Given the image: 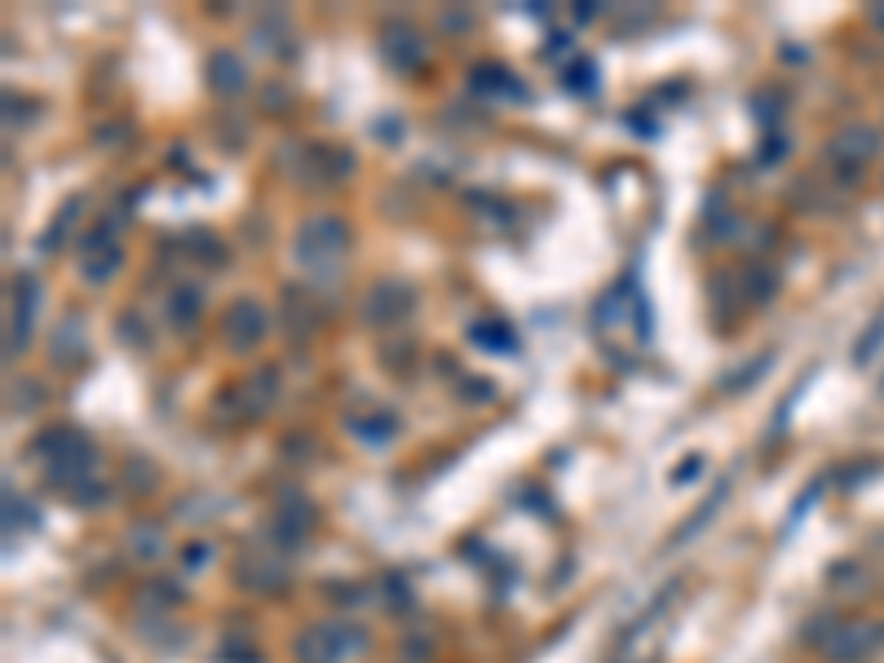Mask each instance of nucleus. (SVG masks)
I'll use <instances>...</instances> for the list:
<instances>
[{
	"label": "nucleus",
	"mask_w": 884,
	"mask_h": 663,
	"mask_svg": "<svg viewBox=\"0 0 884 663\" xmlns=\"http://www.w3.org/2000/svg\"><path fill=\"white\" fill-rule=\"evenodd\" d=\"M32 456L45 465V478L54 487H63L67 496H76L80 487L98 482V452L89 447V438L72 425H58V430H45L36 443H32Z\"/></svg>",
	"instance_id": "f257e3e1"
},
{
	"label": "nucleus",
	"mask_w": 884,
	"mask_h": 663,
	"mask_svg": "<svg viewBox=\"0 0 884 663\" xmlns=\"http://www.w3.org/2000/svg\"><path fill=\"white\" fill-rule=\"evenodd\" d=\"M805 637L827 663H862L884 645V623L862 615H822L805 628Z\"/></svg>",
	"instance_id": "f03ea898"
},
{
	"label": "nucleus",
	"mask_w": 884,
	"mask_h": 663,
	"mask_svg": "<svg viewBox=\"0 0 884 663\" xmlns=\"http://www.w3.org/2000/svg\"><path fill=\"white\" fill-rule=\"evenodd\" d=\"M368 645H372L368 628H359L350 619H328V623H315L297 637V659L302 663H350Z\"/></svg>",
	"instance_id": "7ed1b4c3"
},
{
	"label": "nucleus",
	"mask_w": 884,
	"mask_h": 663,
	"mask_svg": "<svg viewBox=\"0 0 884 663\" xmlns=\"http://www.w3.org/2000/svg\"><path fill=\"white\" fill-rule=\"evenodd\" d=\"M346 243H350V226H346L341 217H332V213L310 217V221L297 230V261L310 265V270H328V265L341 261Z\"/></svg>",
	"instance_id": "20e7f679"
},
{
	"label": "nucleus",
	"mask_w": 884,
	"mask_h": 663,
	"mask_svg": "<svg viewBox=\"0 0 884 663\" xmlns=\"http://www.w3.org/2000/svg\"><path fill=\"white\" fill-rule=\"evenodd\" d=\"M875 155H880V133L866 129V124H844V129L827 142V164H831L840 177H858Z\"/></svg>",
	"instance_id": "39448f33"
},
{
	"label": "nucleus",
	"mask_w": 884,
	"mask_h": 663,
	"mask_svg": "<svg viewBox=\"0 0 884 663\" xmlns=\"http://www.w3.org/2000/svg\"><path fill=\"white\" fill-rule=\"evenodd\" d=\"M265 327H270V318H265V309L257 301H234L226 309V346L230 350H252L265 337Z\"/></svg>",
	"instance_id": "423d86ee"
},
{
	"label": "nucleus",
	"mask_w": 884,
	"mask_h": 663,
	"mask_svg": "<svg viewBox=\"0 0 884 663\" xmlns=\"http://www.w3.org/2000/svg\"><path fill=\"white\" fill-rule=\"evenodd\" d=\"M36 301H41L36 283H32L28 274H23V279H14V314H10V355L28 346V332H32V314H36Z\"/></svg>",
	"instance_id": "0eeeda50"
},
{
	"label": "nucleus",
	"mask_w": 884,
	"mask_h": 663,
	"mask_svg": "<svg viewBox=\"0 0 884 663\" xmlns=\"http://www.w3.org/2000/svg\"><path fill=\"white\" fill-rule=\"evenodd\" d=\"M239 584L252 588V593H283V588H287V570H283V562H274V557H257V562H243V566H239Z\"/></svg>",
	"instance_id": "6e6552de"
},
{
	"label": "nucleus",
	"mask_w": 884,
	"mask_h": 663,
	"mask_svg": "<svg viewBox=\"0 0 884 663\" xmlns=\"http://www.w3.org/2000/svg\"><path fill=\"white\" fill-rule=\"evenodd\" d=\"M407 305H412V292H403L399 283H385V287H376V296L368 301V318H372V323H394Z\"/></svg>",
	"instance_id": "1a4fd4ad"
},
{
	"label": "nucleus",
	"mask_w": 884,
	"mask_h": 663,
	"mask_svg": "<svg viewBox=\"0 0 884 663\" xmlns=\"http://www.w3.org/2000/svg\"><path fill=\"white\" fill-rule=\"evenodd\" d=\"M880 350H884V309L866 323V332L858 337V346H853V363H858V368H871V363H880Z\"/></svg>",
	"instance_id": "9d476101"
},
{
	"label": "nucleus",
	"mask_w": 884,
	"mask_h": 663,
	"mask_svg": "<svg viewBox=\"0 0 884 663\" xmlns=\"http://www.w3.org/2000/svg\"><path fill=\"white\" fill-rule=\"evenodd\" d=\"M199 305H204V301H199V292H195L190 283L173 287V292H168V323H173V327H190V323L199 318Z\"/></svg>",
	"instance_id": "9b49d317"
},
{
	"label": "nucleus",
	"mask_w": 884,
	"mask_h": 663,
	"mask_svg": "<svg viewBox=\"0 0 884 663\" xmlns=\"http://www.w3.org/2000/svg\"><path fill=\"white\" fill-rule=\"evenodd\" d=\"M129 553L138 557V562H160L164 557V531L160 526H151V522H142V526H133V535H129Z\"/></svg>",
	"instance_id": "f8f14e48"
},
{
	"label": "nucleus",
	"mask_w": 884,
	"mask_h": 663,
	"mask_svg": "<svg viewBox=\"0 0 884 663\" xmlns=\"http://www.w3.org/2000/svg\"><path fill=\"white\" fill-rule=\"evenodd\" d=\"M208 72H212V89H221V94H239V89H243V67H239V58L217 54V58L208 63Z\"/></svg>",
	"instance_id": "ddd939ff"
},
{
	"label": "nucleus",
	"mask_w": 884,
	"mask_h": 663,
	"mask_svg": "<svg viewBox=\"0 0 884 663\" xmlns=\"http://www.w3.org/2000/svg\"><path fill=\"white\" fill-rule=\"evenodd\" d=\"M725 491H730V482H721V487H717V491H712V496H708V500L699 504V513H695V518H690V522H686V526L677 531V544H681V540H690V535H695V531H699V526H703V522H708V518L717 513V504L725 500Z\"/></svg>",
	"instance_id": "4468645a"
},
{
	"label": "nucleus",
	"mask_w": 884,
	"mask_h": 663,
	"mask_svg": "<svg viewBox=\"0 0 884 663\" xmlns=\"http://www.w3.org/2000/svg\"><path fill=\"white\" fill-rule=\"evenodd\" d=\"M394 430H399V425H394V416H376V421H354V434H359L363 443H376V447H381V443H390V438H394Z\"/></svg>",
	"instance_id": "2eb2a0df"
},
{
	"label": "nucleus",
	"mask_w": 884,
	"mask_h": 663,
	"mask_svg": "<svg viewBox=\"0 0 884 663\" xmlns=\"http://www.w3.org/2000/svg\"><path fill=\"white\" fill-rule=\"evenodd\" d=\"M208 557H212V548H208V544H190V548L182 553V566H186V570L195 575L199 566H208Z\"/></svg>",
	"instance_id": "dca6fc26"
},
{
	"label": "nucleus",
	"mask_w": 884,
	"mask_h": 663,
	"mask_svg": "<svg viewBox=\"0 0 884 663\" xmlns=\"http://www.w3.org/2000/svg\"><path fill=\"white\" fill-rule=\"evenodd\" d=\"M866 19H871V23H875V28H884V6H875V10H871V14H866Z\"/></svg>",
	"instance_id": "f3484780"
}]
</instances>
